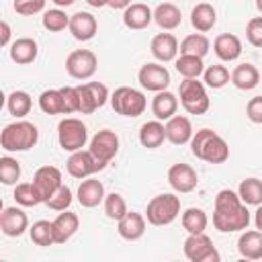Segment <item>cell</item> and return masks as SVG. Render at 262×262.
Returning <instances> with one entry per match:
<instances>
[{
  "instance_id": "cell-1",
  "label": "cell",
  "mask_w": 262,
  "mask_h": 262,
  "mask_svg": "<svg viewBox=\"0 0 262 262\" xmlns=\"http://www.w3.org/2000/svg\"><path fill=\"white\" fill-rule=\"evenodd\" d=\"M250 211L248 205L239 199L237 192L223 188L215 196V209H213V225L221 233H233L244 231L250 225Z\"/></svg>"
},
{
  "instance_id": "cell-2",
  "label": "cell",
  "mask_w": 262,
  "mask_h": 262,
  "mask_svg": "<svg viewBox=\"0 0 262 262\" xmlns=\"http://www.w3.org/2000/svg\"><path fill=\"white\" fill-rule=\"evenodd\" d=\"M190 151L196 160L209 164H223L229 158L227 141L213 129H199L190 139Z\"/></svg>"
},
{
  "instance_id": "cell-3",
  "label": "cell",
  "mask_w": 262,
  "mask_h": 262,
  "mask_svg": "<svg viewBox=\"0 0 262 262\" xmlns=\"http://www.w3.org/2000/svg\"><path fill=\"white\" fill-rule=\"evenodd\" d=\"M39 141V129L31 121H14L0 133V145L4 151H29Z\"/></svg>"
},
{
  "instance_id": "cell-4",
  "label": "cell",
  "mask_w": 262,
  "mask_h": 262,
  "mask_svg": "<svg viewBox=\"0 0 262 262\" xmlns=\"http://www.w3.org/2000/svg\"><path fill=\"white\" fill-rule=\"evenodd\" d=\"M178 215H180V196H176L174 192L156 194L145 207V219L156 227L170 225Z\"/></svg>"
},
{
  "instance_id": "cell-5",
  "label": "cell",
  "mask_w": 262,
  "mask_h": 262,
  "mask_svg": "<svg viewBox=\"0 0 262 262\" xmlns=\"http://www.w3.org/2000/svg\"><path fill=\"white\" fill-rule=\"evenodd\" d=\"M178 96L188 115H205L211 106L205 82H199V78H184L178 86Z\"/></svg>"
},
{
  "instance_id": "cell-6",
  "label": "cell",
  "mask_w": 262,
  "mask_h": 262,
  "mask_svg": "<svg viewBox=\"0 0 262 262\" xmlns=\"http://www.w3.org/2000/svg\"><path fill=\"white\" fill-rule=\"evenodd\" d=\"M111 106L117 115L123 117H139L147 108V98L141 90H135L131 86H119L111 94Z\"/></svg>"
},
{
  "instance_id": "cell-7",
  "label": "cell",
  "mask_w": 262,
  "mask_h": 262,
  "mask_svg": "<svg viewBox=\"0 0 262 262\" xmlns=\"http://www.w3.org/2000/svg\"><path fill=\"white\" fill-rule=\"evenodd\" d=\"M57 141L63 151H78L88 143V127L76 117H66L57 125Z\"/></svg>"
},
{
  "instance_id": "cell-8",
  "label": "cell",
  "mask_w": 262,
  "mask_h": 262,
  "mask_svg": "<svg viewBox=\"0 0 262 262\" xmlns=\"http://www.w3.org/2000/svg\"><path fill=\"white\" fill-rule=\"evenodd\" d=\"M184 256L190 262H219L221 260L211 237L205 233H188V237L184 239Z\"/></svg>"
},
{
  "instance_id": "cell-9",
  "label": "cell",
  "mask_w": 262,
  "mask_h": 262,
  "mask_svg": "<svg viewBox=\"0 0 262 262\" xmlns=\"http://www.w3.org/2000/svg\"><path fill=\"white\" fill-rule=\"evenodd\" d=\"M98 68V57L90 49H74L66 57V72L76 80H90Z\"/></svg>"
},
{
  "instance_id": "cell-10",
  "label": "cell",
  "mask_w": 262,
  "mask_h": 262,
  "mask_svg": "<svg viewBox=\"0 0 262 262\" xmlns=\"http://www.w3.org/2000/svg\"><path fill=\"white\" fill-rule=\"evenodd\" d=\"M76 88H78V96H80V113L82 115H90V113L102 108L106 104V100H111L108 88L102 82H86Z\"/></svg>"
},
{
  "instance_id": "cell-11",
  "label": "cell",
  "mask_w": 262,
  "mask_h": 262,
  "mask_svg": "<svg viewBox=\"0 0 262 262\" xmlns=\"http://www.w3.org/2000/svg\"><path fill=\"white\" fill-rule=\"evenodd\" d=\"M104 168H106V166H104L102 162H98V160L90 154V149L72 151L70 158H68V162H66L68 174H70L72 178H80V180H84V178H88V176H92L94 172H100V170H104Z\"/></svg>"
},
{
  "instance_id": "cell-12",
  "label": "cell",
  "mask_w": 262,
  "mask_h": 262,
  "mask_svg": "<svg viewBox=\"0 0 262 262\" xmlns=\"http://www.w3.org/2000/svg\"><path fill=\"white\" fill-rule=\"evenodd\" d=\"M88 149L98 162H102L106 166L119 151V135L111 129H100L92 135V139L88 143Z\"/></svg>"
},
{
  "instance_id": "cell-13",
  "label": "cell",
  "mask_w": 262,
  "mask_h": 262,
  "mask_svg": "<svg viewBox=\"0 0 262 262\" xmlns=\"http://www.w3.org/2000/svg\"><path fill=\"white\" fill-rule=\"evenodd\" d=\"M137 80H139V84L145 90H149V92H162V90H168V86H170V72L166 70V66L156 63V61H149V63H143L139 68Z\"/></svg>"
},
{
  "instance_id": "cell-14",
  "label": "cell",
  "mask_w": 262,
  "mask_h": 262,
  "mask_svg": "<svg viewBox=\"0 0 262 262\" xmlns=\"http://www.w3.org/2000/svg\"><path fill=\"white\" fill-rule=\"evenodd\" d=\"M63 184L61 172L55 166H41L35 174H33V186L41 199V203H47V199Z\"/></svg>"
},
{
  "instance_id": "cell-15",
  "label": "cell",
  "mask_w": 262,
  "mask_h": 262,
  "mask_svg": "<svg viewBox=\"0 0 262 262\" xmlns=\"http://www.w3.org/2000/svg\"><path fill=\"white\" fill-rule=\"evenodd\" d=\"M168 184L172 186L174 192H180V194L192 192L196 188V184H199L196 170L190 164L178 162V164L170 166V170H168Z\"/></svg>"
},
{
  "instance_id": "cell-16",
  "label": "cell",
  "mask_w": 262,
  "mask_h": 262,
  "mask_svg": "<svg viewBox=\"0 0 262 262\" xmlns=\"http://www.w3.org/2000/svg\"><path fill=\"white\" fill-rule=\"evenodd\" d=\"M0 229L6 237H20L29 229V217L20 207H4L0 213Z\"/></svg>"
},
{
  "instance_id": "cell-17",
  "label": "cell",
  "mask_w": 262,
  "mask_h": 262,
  "mask_svg": "<svg viewBox=\"0 0 262 262\" xmlns=\"http://www.w3.org/2000/svg\"><path fill=\"white\" fill-rule=\"evenodd\" d=\"M151 20H154V10L143 2H131L123 10V25L131 31L147 29L151 25Z\"/></svg>"
},
{
  "instance_id": "cell-18",
  "label": "cell",
  "mask_w": 262,
  "mask_h": 262,
  "mask_svg": "<svg viewBox=\"0 0 262 262\" xmlns=\"http://www.w3.org/2000/svg\"><path fill=\"white\" fill-rule=\"evenodd\" d=\"M194 131H192V123L188 117L184 115H174L166 121V139L174 145H184L190 143Z\"/></svg>"
},
{
  "instance_id": "cell-19",
  "label": "cell",
  "mask_w": 262,
  "mask_h": 262,
  "mask_svg": "<svg viewBox=\"0 0 262 262\" xmlns=\"http://www.w3.org/2000/svg\"><path fill=\"white\" fill-rule=\"evenodd\" d=\"M76 196H78V203H80L82 207H86V209L98 207L100 203H104V196H106L104 184H102L100 180L88 176V178H84V180L80 182Z\"/></svg>"
},
{
  "instance_id": "cell-20",
  "label": "cell",
  "mask_w": 262,
  "mask_h": 262,
  "mask_svg": "<svg viewBox=\"0 0 262 262\" xmlns=\"http://www.w3.org/2000/svg\"><path fill=\"white\" fill-rule=\"evenodd\" d=\"M145 225H147L145 215L135 213V211H127V215L117 221V231H119V235H121L123 239H127V242H137V239L143 237Z\"/></svg>"
},
{
  "instance_id": "cell-21",
  "label": "cell",
  "mask_w": 262,
  "mask_h": 262,
  "mask_svg": "<svg viewBox=\"0 0 262 262\" xmlns=\"http://www.w3.org/2000/svg\"><path fill=\"white\" fill-rule=\"evenodd\" d=\"M68 29H70V33L76 41H90L98 31V23H96L94 14L80 10V12L70 16V27Z\"/></svg>"
},
{
  "instance_id": "cell-22",
  "label": "cell",
  "mask_w": 262,
  "mask_h": 262,
  "mask_svg": "<svg viewBox=\"0 0 262 262\" xmlns=\"http://www.w3.org/2000/svg\"><path fill=\"white\" fill-rule=\"evenodd\" d=\"M178 39L172 35V33H158L154 39H151V55L160 61V63H166V61H174L178 57Z\"/></svg>"
},
{
  "instance_id": "cell-23",
  "label": "cell",
  "mask_w": 262,
  "mask_h": 262,
  "mask_svg": "<svg viewBox=\"0 0 262 262\" xmlns=\"http://www.w3.org/2000/svg\"><path fill=\"white\" fill-rule=\"evenodd\" d=\"M213 51L221 61H235L242 55V41L233 33H221L213 41Z\"/></svg>"
},
{
  "instance_id": "cell-24",
  "label": "cell",
  "mask_w": 262,
  "mask_h": 262,
  "mask_svg": "<svg viewBox=\"0 0 262 262\" xmlns=\"http://www.w3.org/2000/svg\"><path fill=\"white\" fill-rule=\"evenodd\" d=\"M154 23L162 31H174L182 23V12L174 2H162L154 8Z\"/></svg>"
},
{
  "instance_id": "cell-25",
  "label": "cell",
  "mask_w": 262,
  "mask_h": 262,
  "mask_svg": "<svg viewBox=\"0 0 262 262\" xmlns=\"http://www.w3.org/2000/svg\"><path fill=\"white\" fill-rule=\"evenodd\" d=\"M37 53H39V45L31 37H20V39L10 43V59L18 66L33 63L37 59Z\"/></svg>"
},
{
  "instance_id": "cell-26",
  "label": "cell",
  "mask_w": 262,
  "mask_h": 262,
  "mask_svg": "<svg viewBox=\"0 0 262 262\" xmlns=\"http://www.w3.org/2000/svg\"><path fill=\"white\" fill-rule=\"evenodd\" d=\"M237 252L246 260H262V231L244 229V233L237 239Z\"/></svg>"
},
{
  "instance_id": "cell-27",
  "label": "cell",
  "mask_w": 262,
  "mask_h": 262,
  "mask_svg": "<svg viewBox=\"0 0 262 262\" xmlns=\"http://www.w3.org/2000/svg\"><path fill=\"white\" fill-rule=\"evenodd\" d=\"M80 227V219L72 211H59V215L53 219V231H55V244H66L74 237V233Z\"/></svg>"
},
{
  "instance_id": "cell-28",
  "label": "cell",
  "mask_w": 262,
  "mask_h": 262,
  "mask_svg": "<svg viewBox=\"0 0 262 262\" xmlns=\"http://www.w3.org/2000/svg\"><path fill=\"white\" fill-rule=\"evenodd\" d=\"M178 111V98L174 92L170 90H162L156 92V96L151 98V113L158 121H168L170 117H174Z\"/></svg>"
},
{
  "instance_id": "cell-29",
  "label": "cell",
  "mask_w": 262,
  "mask_h": 262,
  "mask_svg": "<svg viewBox=\"0 0 262 262\" xmlns=\"http://www.w3.org/2000/svg\"><path fill=\"white\" fill-rule=\"evenodd\" d=\"M190 23L199 33H209L217 23V10L209 2H199L190 10Z\"/></svg>"
},
{
  "instance_id": "cell-30",
  "label": "cell",
  "mask_w": 262,
  "mask_h": 262,
  "mask_svg": "<svg viewBox=\"0 0 262 262\" xmlns=\"http://www.w3.org/2000/svg\"><path fill=\"white\" fill-rule=\"evenodd\" d=\"M260 82V72L254 63H239L231 72V84L237 90H252Z\"/></svg>"
},
{
  "instance_id": "cell-31",
  "label": "cell",
  "mask_w": 262,
  "mask_h": 262,
  "mask_svg": "<svg viewBox=\"0 0 262 262\" xmlns=\"http://www.w3.org/2000/svg\"><path fill=\"white\" fill-rule=\"evenodd\" d=\"M166 139V125L162 121H147L139 129V143L147 149H156L164 143Z\"/></svg>"
},
{
  "instance_id": "cell-32",
  "label": "cell",
  "mask_w": 262,
  "mask_h": 262,
  "mask_svg": "<svg viewBox=\"0 0 262 262\" xmlns=\"http://www.w3.org/2000/svg\"><path fill=\"white\" fill-rule=\"evenodd\" d=\"M39 108L45 115H68L66 111V100L59 88H49L45 92H41L39 96Z\"/></svg>"
},
{
  "instance_id": "cell-33",
  "label": "cell",
  "mask_w": 262,
  "mask_h": 262,
  "mask_svg": "<svg viewBox=\"0 0 262 262\" xmlns=\"http://www.w3.org/2000/svg\"><path fill=\"white\" fill-rule=\"evenodd\" d=\"M180 223L186 229V233H205V229L209 225V217H207V213L203 209L190 207V209H186L182 213Z\"/></svg>"
},
{
  "instance_id": "cell-34",
  "label": "cell",
  "mask_w": 262,
  "mask_h": 262,
  "mask_svg": "<svg viewBox=\"0 0 262 262\" xmlns=\"http://www.w3.org/2000/svg\"><path fill=\"white\" fill-rule=\"evenodd\" d=\"M29 235H31V242L37 244V246H41V248L53 246V244H55L53 221H47V219H39V221H35V223L29 227Z\"/></svg>"
},
{
  "instance_id": "cell-35",
  "label": "cell",
  "mask_w": 262,
  "mask_h": 262,
  "mask_svg": "<svg viewBox=\"0 0 262 262\" xmlns=\"http://www.w3.org/2000/svg\"><path fill=\"white\" fill-rule=\"evenodd\" d=\"M174 66H176V72H178L182 78H199V76L205 72L203 57H199V55L180 53V55L174 59Z\"/></svg>"
},
{
  "instance_id": "cell-36",
  "label": "cell",
  "mask_w": 262,
  "mask_h": 262,
  "mask_svg": "<svg viewBox=\"0 0 262 262\" xmlns=\"http://www.w3.org/2000/svg\"><path fill=\"white\" fill-rule=\"evenodd\" d=\"M211 49V43L207 39V35L203 33H192V35H186L178 47L180 53H186V55H199V57H205Z\"/></svg>"
},
{
  "instance_id": "cell-37",
  "label": "cell",
  "mask_w": 262,
  "mask_h": 262,
  "mask_svg": "<svg viewBox=\"0 0 262 262\" xmlns=\"http://www.w3.org/2000/svg\"><path fill=\"white\" fill-rule=\"evenodd\" d=\"M31 106H33V100H31V94L25 92V90H14L8 94L6 98V108L12 117L16 119H23L31 113Z\"/></svg>"
},
{
  "instance_id": "cell-38",
  "label": "cell",
  "mask_w": 262,
  "mask_h": 262,
  "mask_svg": "<svg viewBox=\"0 0 262 262\" xmlns=\"http://www.w3.org/2000/svg\"><path fill=\"white\" fill-rule=\"evenodd\" d=\"M237 194L246 205H262V180L260 178H246L237 186Z\"/></svg>"
},
{
  "instance_id": "cell-39",
  "label": "cell",
  "mask_w": 262,
  "mask_h": 262,
  "mask_svg": "<svg viewBox=\"0 0 262 262\" xmlns=\"http://www.w3.org/2000/svg\"><path fill=\"white\" fill-rule=\"evenodd\" d=\"M229 80H231V74H229V70H227L225 66H221V63H213V66L205 68V72H203V82H205V86H209V88H213V90L223 88Z\"/></svg>"
},
{
  "instance_id": "cell-40",
  "label": "cell",
  "mask_w": 262,
  "mask_h": 262,
  "mask_svg": "<svg viewBox=\"0 0 262 262\" xmlns=\"http://www.w3.org/2000/svg\"><path fill=\"white\" fill-rule=\"evenodd\" d=\"M41 25H43V29H47L51 33H59V31H63V29L70 27V16L59 6L57 8H49L41 16Z\"/></svg>"
},
{
  "instance_id": "cell-41",
  "label": "cell",
  "mask_w": 262,
  "mask_h": 262,
  "mask_svg": "<svg viewBox=\"0 0 262 262\" xmlns=\"http://www.w3.org/2000/svg\"><path fill=\"white\" fill-rule=\"evenodd\" d=\"M20 178V162L12 156H2L0 158V180L6 186L16 184V180Z\"/></svg>"
},
{
  "instance_id": "cell-42",
  "label": "cell",
  "mask_w": 262,
  "mask_h": 262,
  "mask_svg": "<svg viewBox=\"0 0 262 262\" xmlns=\"http://www.w3.org/2000/svg\"><path fill=\"white\" fill-rule=\"evenodd\" d=\"M127 201L119 192H111L104 196V215L113 221H119L121 217L127 215Z\"/></svg>"
},
{
  "instance_id": "cell-43",
  "label": "cell",
  "mask_w": 262,
  "mask_h": 262,
  "mask_svg": "<svg viewBox=\"0 0 262 262\" xmlns=\"http://www.w3.org/2000/svg\"><path fill=\"white\" fill-rule=\"evenodd\" d=\"M14 201L20 205V207H37L41 203L33 182H18L14 186Z\"/></svg>"
},
{
  "instance_id": "cell-44",
  "label": "cell",
  "mask_w": 262,
  "mask_h": 262,
  "mask_svg": "<svg viewBox=\"0 0 262 262\" xmlns=\"http://www.w3.org/2000/svg\"><path fill=\"white\" fill-rule=\"evenodd\" d=\"M45 205H47L51 211H68L70 205H72V190H70V186L61 184V186L47 199Z\"/></svg>"
},
{
  "instance_id": "cell-45",
  "label": "cell",
  "mask_w": 262,
  "mask_h": 262,
  "mask_svg": "<svg viewBox=\"0 0 262 262\" xmlns=\"http://www.w3.org/2000/svg\"><path fill=\"white\" fill-rule=\"evenodd\" d=\"M45 2L47 0H12V8L16 14L23 16H33L45 10Z\"/></svg>"
},
{
  "instance_id": "cell-46",
  "label": "cell",
  "mask_w": 262,
  "mask_h": 262,
  "mask_svg": "<svg viewBox=\"0 0 262 262\" xmlns=\"http://www.w3.org/2000/svg\"><path fill=\"white\" fill-rule=\"evenodd\" d=\"M246 39L254 47H262V16H254L246 25Z\"/></svg>"
},
{
  "instance_id": "cell-47",
  "label": "cell",
  "mask_w": 262,
  "mask_h": 262,
  "mask_svg": "<svg viewBox=\"0 0 262 262\" xmlns=\"http://www.w3.org/2000/svg\"><path fill=\"white\" fill-rule=\"evenodd\" d=\"M66 100V111L70 113H80V96H78V88L76 86H63L59 88Z\"/></svg>"
},
{
  "instance_id": "cell-48",
  "label": "cell",
  "mask_w": 262,
  "mask_h": 262,
  "mask_svg": "<svg viewBox=\"0 0 262 262\" xmlns=\"http://www.w3.org/2000/svg\"><path fill=\"white\" fill-rule=\"evenodd\" d=\"M246 117L252 123L262 125V94H258V96H254V98L248 100V104H246Z\"/></svg>"
},
{
  "instance_id": "cell-49",
  "label": "cell",
  "mask_w": 262,
  "mask_h": 262,
  "mask_svg": "<svg viewBox=\"0 0 262 262\" xmlns=\"http://www.w3.org/2000/svg\"><path fill=\"white\" fill-rule=\"evenodd\" d=\"M0 33H2V35H0V45L6 47V45L10 43V25H8L6 20L0 23Z\"/></svg>"
},
{
  "instance_id": "cell-50",
  "label": "cell",
  "mask_w": 262,
  "mask_h": 262,
  "mask_svg": "<svg viewBox=\"0 0 262 262\" xmlns=\"http://www.w3.org/2000/svg\"><path fill=\"white\" fill-rule=\"evenodd\" d=\"M131 4V0H108V6L115 10H125Z\"/></svg>"
},
{
  "instance_id": "cell-51",
  "label": "cell",
  "mask_w": 262,
  "mask_h": 262,
  "mask_svg": "<svg viewBox=\"0 0 262 262\" xmlns=\"http://www.w3.org/2000/svg\"><path fill=\"white\" fill-rule=\"evenodd\" d=\"M254 223H256V229L262 231V205H258V209L254 213Z\"/></svg>"
},
{
  "instance_id": "cell-52",
  "label": "cell",
  "mask_w": 262,
  "mask_h": 262,
  "mask_svg": "<svg viewBox=\"0 0 262 262\" xmlns=\"http://www.w3.org/2000/svg\"><path fill=\"white\" fill-rule=\"evenodd\" d=\"M86 4L92 8H102V6H108V0H86Z\"/></svg>"
},
{
  "instance_id": "cell-53",
  "label": "cell",
  "mask_w": 262,
  "mask_h": 262,
  "mask_svg": "<svg viewBox=\"0 0 262 262\" xmlns=\"http://www.w3.org/2000/svg\"><path fill=\"white\" fill-rule=\"evenodd\" d=\"M55 6H59V8H66V6H72L76 0H51Z\"/></svg>"
},
{
  "instance_id": "cell-54",
  "label": "cell",
  "mask_w": 262,
  "mask_h": 262,
  "mask_svg": "<svg viewBox=\"0 0 262 262\" xmlns=\"http://www.w3.org/2000/svg\"><path fill=\"white\" fill-rule=\"evenodd\" d=\"M256 8H258V12L262 14V0H256Z\"/></svg>"
}]
</instances>
